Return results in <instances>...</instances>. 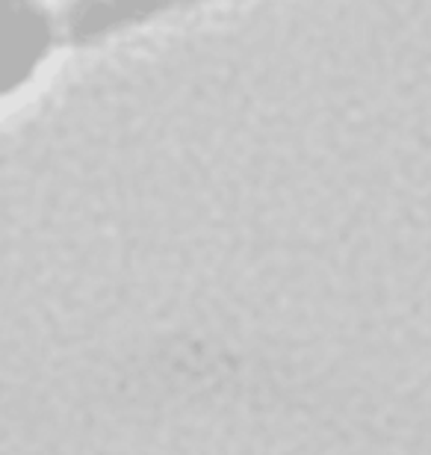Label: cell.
<instances>
[{"label": "cell", "instance_id": "1", "mask_svg": "<svg viewBox=\"0 0 431 455\" xmlns=\"http://www.w3.org/2000/svg\"><path fill=\"white\" fill-rule=\"evenodd\" d=\"M53 51V21L39 0H0V107L33 84Z\"/></svg>", "mask_w": 431, "mask_h": 455}]
</instances>
